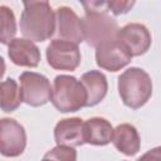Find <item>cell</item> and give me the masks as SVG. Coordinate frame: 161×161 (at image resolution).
<instances>
[{
  "instance_id": "cell-16",
  "label": "cell",
  "mask_w": 161,
  "mask_h": 161,
  "mask_svg": "<svg viewBox=\"0 0 161 161\" xmlns=\"http://www.w3.org/2000/svg\"><path fill=\"white\" fill-rule=\"evenodd\" d=\"M23 102L21 91L13 78H8L1 83V109L4 112L15 111Z\"/></svg>"
},
{
  "instance_id": "cell-18",
  "label": "cell",
  "mask_w": 161,
  "mask_h": 161,
  "mask_svg": "<svg viewBox=\"0 0 161 161\" xmlns=\"http://www.w3.org/2000/svg\"><path fill=\"white\" fill-rule=\"evenodd\" d=\"M44 158L50 161H77V151L74 147L57 145L44 155Z\"/></svg>"
},
{
  "instance_id": "cell-17",
  "label": "cell",
  "mask_w": 161,
  "mask_h": 161,
  "mask_svg": "<svg viewBox=\"0 0 161 161\" xmlns=\"http://www.w3.org/2000/svg\"><path fill=\"white\" fill-rule=\"evenodd\" d=\"M16 34V20L13 10L5 5L0 6V42L3 44H10L15 39Z\"/></svg>"
},
{
  "instance_id": "cell-13",
  "label": "cell",
  "mask_w": 161,
  "mask_h": 161,
  "mask_svg": "<svg viewBox=\"0 0 161 161\" xmlns=\"http://www.w3.org/2000/svg\"><path fill=\"white\" fill-rule=\"evenodd\" d=\"M114 128L102 117H93L84 122V141L94 146H104L112 142Z\"/></svg>"
},
{
  "instance_id": "cell-3",
  "label": "cell",
  "mask_w": 161,
  "mask_h": 161,
  "mask_svg": "<svg viewBox=\"0 0 161 161\" xmlns=\"http://www.w3.org/2000/svg\"><path fill=\"white\" fill-rule=\"evenodd\" d=\"M118 93L125 106L138 109L152 96L151 77L143 69L131 67L118 77Z\"/></svg>"
},
{
  "instance_id": "cell-11",
  "label": "cell",
  "mask_w": 161,
  "mask_h": 161,
  "mask_svg": "<svg viewBox=\"0 0 161 161\" xmlns=\"http://www.w3.org/2000/svg\"><path fill=\"white\" fill-rule=\"evenodd\" d=\"M54 138L58 146H82L86 143L84 121L78 117L60 119L54 127Z\"/></svg>"
},
{
  "instance_id": "cell-21",
  "label": "cell",
  "mask_w": 161,
  "mask_h": 161,
  "mask_svg": "<svg viewBox=\"0 0 161 161\" xmlns=\"http://www.w3.org/2000/svg\"><path fill=\"white\" fill-rule=\"evenodd\" d=\"M42 161H50V160H48V158H44V157H43V160H42Z\"/></svg>"
},
{
  "instance_id": "cell-5",
  "label": "cell",
  "mask_w": 161,
  "mask_h": 161,
  "mask_svg": "<svg viewBox=\"0 0 161 161\" xmlns=\"http://www.w3.org/2000/svg\"><path fill=\"white\" fill-rule=\"evenodd\" d=\"M20 91L23 102L31 107H40L52 101L53 87L49 79L35 72H24L20 74Z\"/></svg>"
},
{
  "instance_id": "cell-14",
  "label": "cell",
  "mask_w": 161,
  "mask_h": 161,
  "mask_svg": "<svg viewBox=\"0 0 161 161\" xmlns=\"http://www.w3.org/2000/svg\"><path fill=\"white\" fill-rule=\"evenodd\" d=\"M112 143L126 156H133L140 151L141 140L135 126L130 123H121L114 128Z\"/></svg>"
},
{
  "instance_id": "cell-1",
  "label": "cell",
  "mask_w": 161,
  "mask_h": 161,
  "mask_svg": "<svg viewBox=\"0 0 161 161\" xmlns=\"http://www.w3.org/2000/svg\"><path fill=\"white\" fill-rule=\"evenodd\" d=\"M86 15L82 18V28L84 42L98 48L111 40L117 39L118 24L108 13L107 1H83Z\"/></svg>"
},
{
  "instance_id": "cell-12",
  "label": "cell",
  "mask_w": 161,
  "mask_h": 161,
  "mask_svg": "<svg viewBox=\"0 0 161 161\" xmlns=\"http://www.w3.org/2000/svg\"><path fill=\"white\" fill-rule=\"evenodd\" d=\"M10 60L20 67L34 68L40 62V50L34 42L25 38H15L8 45Z\"/></svg>"
},
{
  "instance_id": "cell-15",
  "label": "cell",
  "mask_w": 161,
  "mask_h": 161,
  "mask_svg": "<svg viewBox=\"0 0 161 161\" xmlns=\"http://www.w3.org/2000/svg\"><path fill=\"white\" fill-rule=\"evenodd\" d=\"M80 82L87 92V107L97 106L103 101L108 91L107 78L99 70H89L80 77Z\"/></svg>"
},
{
  "instance_id": "cell-9",
  "label": "cell",
  "mask_w": 161,
  "mask_h": 161,
  "mask_svg": "<svg viewBox=\"0 0 161 161\" xmlns=\"http://www.w3.org/2000/svg\"><path fill=\"white\" fill-rule=\"evenodd\" d=\"M132 55L117 40H111L96 48V63L102 69L108 72H117L130 64Z\"/></svg>"
},
{
  "instance_id": "cell-4",
  "label": "cell",
  "mask_w": 161,
  "mask_h": 161,
  "mask_svg": "<svg viewBox=\"0 0 161 161\" xmlns=\"http://www.w3.org/2000/svg\"><path fill=\"white\" fill-rule=\"evenodd\" d=\"M52 103L62 113L77 112L87 107V92L75 77L60 74L53 82Z\"/></svg>"
},
{
  "instance_id": "cell-19",
  "label": "cell",
  "mask_w": 161,
  "mask_h": 161,
  "mask_svg": "<svg viewBox=\"0 0 161 161\" xmlns=\"http://www.w3.org/2000/svg\"><path fill=\"white\" fill-rule=\"evenodd\" d=\"M108 9L112 14L114 15H121L128 13L132 6L135 5V1H119V0H113V1H107Z\"/></svg>"
},
{
  "instance_id": "cell-10",
  "label": "cell",
  "mask_w": 161,
  "mask_h": 161,
  "mask_svg": "<svg viewBox=\"0 0 161 161\" xmlns=\"http://www.w3.org/2000/svg\"><path fill=\"white\" fill-rule=\"evenodd\" d=\"M55 34L57 39L74 44L84 42L82 19L68 6H59L55 10Z\"/></svg>"
},
{
  "instance_id": "cell-20",
  "label": "cell",
  "mask_w": 161,
  "mask_h": 161,
  "mask_svg": "<svg viewBox=\"0 0 161 161\" xmlns=\"http://www.w3.org/2000/svg\"><path fill=\"white\" fill-rule=\"evenodd\" d=\"M137 161H161V146L148 150Z\"/></svg>"
},
{
  "instance_id": "cell-7",
  "label": "cell",
  "mask_w": 161,
  "mask_h": 161,
  "mask_svg": "<svg viewBox=\"0 0 161 161\" xmlns=\"http://www.w3.org/2000/svg\"><path fill=\"white\" fill-rule=\"evenodd\" d=\"M0 151L3 156L16 157L26 147L24 127L14 118H3L0 122Z\"/></svg>"
},
{
  "instance_id": "cell-2",
  "label": "cell",
  "mask_w": 161,
  "mask_h": 161,
  "mask_svg": "<svg viewBox=\"0 0 161 161\" xmlns=\"http://www.w3.org/2000/svg\"><path fill=\"white\" fill-rule=\"evenodd\" d=\"M20 31L31 42H44L55 33V11L48 1H24Z\"/></svg>"
},
{
  "instance_id": "cell-6",
  "label": "cell",
  "mask_w": 161,
  "mask_h": 161,
  "mask_svg": "<svg viewBox=\"0 0 161 161\" xmlns=\"http://www.w3.org/2000/svg\"><path fill=\"white\" fill-rule=\"evenodd\" d=\"M48 64L58 70H74L80 64V52L78 44L54 39L47 47Z\"/></svg>"
},
{
  "instance_id": "cell-8",
  "label": "cell",
  "mask_w": 161,
  "mask_h": 161,
  "mask_svg": "<svg viewBox=\"0 0 161 161\" xmlns=\"http://www.w3.org/2000/svg\"><path fill=\"white\" fill-rule=\"evenodd\" d=\"M117 40L130 52L132 57L145 54L151 47V34L148 29L140 23H131L118 30Z\"/></svg>"
}]
</instances>
